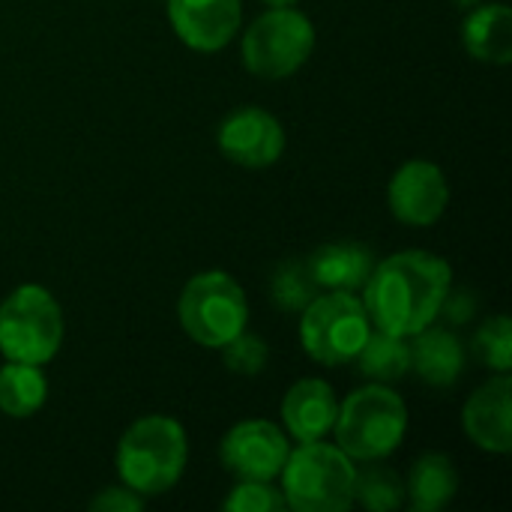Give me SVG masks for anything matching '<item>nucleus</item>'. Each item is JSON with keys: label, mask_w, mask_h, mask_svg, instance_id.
Instances as JSON below:
<instances>
[{"label": "nucleus", "mask_w": 512, "mask_h": 512, "mask_svg": "<svg viewBox=\"0 0 512 512\" xmlns=\"http://www.w3.org/2000/svg\"><path fill=\"white\" fill-rule=\"evenodd\" d=\"M450 288L453 267L441 255L408 249L375 261L363 285V306L375 330L411 339L438 321Z\"/></svg>", "instance_id": "obj_1"}, {"label": "nucleus", "mask_w": 512, "mask_h": 512, "mask_svg": "<svg viewBox=\"0 0 512 512\" xmlns=\"http://www.w3.org/2000/svg\"><path fill=\"white\" fill-rule=\"evenodd\" d=\"M189 462L186 429L165 414L135 420L117 444V474L132 492L150 498L174 489Z\"/></svg>", "instance_id": "obj_2"}, {"label": "nucleus", "mask_w": 512, "mask_h": 512, "mask_svg": "<svg viewBox=\"0 0 512 512\" xmlns=\"http://www.w3.org/2000/svg\"><path fill=\"white\" fill-rule=\"evenodd\" d=\"M408 432V408L390 384H369L339 402L333 435L336 447L354 462H384Z\"/></svg>", "instance_id": "obj_3"}, {"label": "nucleus", "mask_w": 512, "mask_h": 512, "mask_svg": "<svg viewBox=\"0 0 512 512\" xmlns=\"http://www.w3.org/2000/svg\"><path fill=\"white\" fill-rule=\"evenodd\" d=\"M279 477L288 510L345 512L354 507L357 465L336 444H297V450L288 453Z\"/></svg>", "instance_id": "obj_4"}, {"label": "nucleus", "mask_w": 512, "mask_h": 512, "mask_svg": "<svg viewBox=\"0 0 512 512\" xmlns=\"http://www.w3.org/2000/svg\"><path fill=\"white\" fill-rule=\"evenodd\" d=\"M63 345V309L42 285H21L0 303V354L45 366Z\"/></svg>", "instance_id": "obj_5"}, {"label": "nucleus", "mask_w": 512, "mask_h": 512, "mask_svg": "<svg viewBox=\"0 0 512 512\" xmlns=\"http://www.w3.org/2000/svg\"><path fill=\"white\" fill-rule=\"evenodd\" d=\"M177 318L192 342L219 351L246 330L249 303L234 276L225 270H207L186 282L177 300Z\"/></svg>", "instance_id": "obj_6"}, {"label": "nucleus", "mask_w": 512, "mask_h": 512, "mask_svg": "<svg viewBox=\"0 0 512 512\" xmlns=\"http://www.w3.org/2000/svg\"><path fill=\"white\" fill-rule=\"evenodd\" d=\"M315 51V24L294 6H276L258 15L240 42L243 66L261 81L294 75Z\"/></svg>", "instance_id": "obj_7"}, {"label": "nucleus", "mask_w": 512, "mask_h": 512, "mask_svg": "<svg viewBox=\"0 0 512 512\" xmlns=\"http://www.w3.org/2000/svg\"><path fill=\"white\" fill-rule=\"evenodd\" d=\"M372 333L366 306L351 291H321L300 312L303 351L321 366L354 363Z\"/></svg>", "instance_id": "obj_8"}, {"label": "nucleus", "mask_w": 512, "mask_h": 512, "mask_svg": "<svg viewBox=\"0 0 512 512\" xmlns=\"http://www.w3.org/2000/svg\"><path fill=\"white\" fill-rule=\"evenodd\" d=\"M291 453L288 435L270 420L237 423L219 447L222 468L237 480L273 483Z\"/></svg>", "instance_id": "obj_9"}, {"label": "nucleus", "mask_w": 512, "mask_h": 512, "mask_svg": "<svg viewBox=\"0 0 512 512\" xmlns=\"http://www.w3.org/2000/svg\"><path fill=\"white\" fill-rule=\"evenodd\" d=\"M216 144L225 159L243 168H270L285 153V129L270 111L243 105L219 123Z\"/></svg>", "instance_id": "obj_10"}, {"label": "nucleus", "mask_w": 512, "mask_h": 512, "mask_svg": "<svg viewBox=\"0 0 512 512\" xmlns=\"http://www.w3.org/2000/svg\"><path fill=\"white\" fill-rule=\"evenodd\" d=\"M387 204L402 225L429 228L447 213L450 204L447 174L435 162L411 159L390 177Z\"/></svg>", "instance_id": "obj_11"}, {"label": "nucleus", "mask_w": 512, "mask_h": 512, "mask_svg": "<svg viewBox=\"0 0 512 512\" xmlns=\"http://www.w3.org/2000/svg\"><path fill=\"white\" fill-rule=\"evenodd\" d=\"M168 21L180 42L213 54L225 48L243 24L240 0H168Z\"/></svg>", "instance_id": "obj_12"}, {"label": "nucleus", "mask_w": 512, "mask_h": 512, "mask_svg": "<svg viewBox=\"0 0 512 512\" xmlns=\"http://www.w3.org/2000/svg\"><path fill=\"white\" fill-rule=\"evenodd\" d=\"M465 435L474 447L486 453H510L512 450V381L510 372H498L480 390L471 393L462 411Z\"/></svg>", "instance_id": "obj_13"}, {"label": "nucleus", "mask_w": 512, "mask_h": 512, "mask_svg": "<svg viewBox=\"0 0 512 512\" xmlns=\"http://www.w3.org/2000/svg\"><path fill=\"white\" fill-rule=\"evenodd\" d=\"M336 411H339V399L333 387L321 378L297 381L282 399V423L288 438H294L297 444L324 441V435L333 432Z\"/></svg>", "instance_id": "obj_14"}, {"label": "nucleus", "mask_w": 512, "mask_h": 512, "mask_svg": "<svg viewBox=\"0 0 512 512\" xmlns=\"http://www.w3.org/2000/svg\"><path fill=\"white\" fill-rule=\"evenodd\" d=\"M375 267V255L369 246L354 240H339L315 249L306 258V270L318 291H357L366 285L369 273Z\"/></svg>", "instance_id": "obj_15"}, {"label": "nucleus", "mask_w": 512, "mask_h": 512, "mask_svg": "<svg viewBox=\"0 0 512 512\" xmlns=\"http://www.w3.org/2000/svg\"><path fill=\"white\" fill-rule=\"evenodd\" d=\"M411 369L429 387H453L465 372V345L462 339L447 330L429 324L417 336H411Z\"/></svg>", "instance_id": "obj_16"}, {"label": "nucleus", "mask_w": 512, "mask_h": 512, "mask_svg": "<svg viewBox=\"0 0 512 512\" xmlns=\"http://www.w3.org/2000/svg\"><path fill=\"white\" fill-rule=\"evenodd\" d=\"M465 51L492 66H507L512 60V12L507 3H477L462 21Z\"/></svg>", "instance_id": "obj_17"}, {"label": "nucleus", "mask_w": 512, "mask_h": 512, "mask_svg": "<svg viewBox=\"0 0 512 512\" xmlns=\"http://www.w3.org/2000/svg\"><path fill=\"white\" fill-rule=\"evenodd\" d=\"M459 492V471L450 456L444 453H426L414 462L408 483H405V501L414 512L444 510Z\"/></svg>", "instance_id": "obj_18"}, {"label": "nucleus", "mask_w": 512, "mask_h": 512, "mask_svg": "<svg viewBox=\"0 0 512 512\" xmlns=\"http://www.w3.org/2000/svg\"><path fill=\"white\" fill-rule=\"evenodd\" d=\"M48 399V381L42 366L6 360L0 366V411L15 420H27L42 411Z\"/></svg>", "instance_id": "obj_19"}, {"label": "nucleus", "mask_w": 512, "mask_h": 512, "mask_svg": "<svg viewBox=\"0 0 512 512\" xmlns=\"http://www.w3.org/2000/svg\"><path fill=\"white\" fill-rule=\"evenodd\" d=\"M357 366L360 375L375 384H396L411 372V345L402 336L372 327L366 345L357 354Z\"/></svg>", "instance_id": "obj_20"}, {"label": "nucleus", "mask_w": 512, "mask_h": 512, "mask_svg": "<svg viewBox=\"0 0 512 512\" xmlns=\"http://www.w3.org/2000/svg\"><path fill=\"white\" fill-rule=\"evenodd\" d=\"M354 504L369 512L399 510L405 504V483L396 471L366 462V468L357 471L354 480Z\"/></svg>", "instance_id": "obj_21"}, {"label": "nucleus", "mask_w": 512, "mask_h": 512, "mask_svg": "<svg viewBox=\"0 0 512 512\" xmlns=\"http://www.w3.org/2000/svg\"><path fill=\"white\" fill-rule=\"evenodd\" d=\"M270 294H273V303L279 309H285V312H303L321 291L312 282V276L306 270V261H291V264H282L273 273Z\"/></svg>", "instance_id": "obj_22"}, {"label": "nucleus", "mask_w": 512, "mask_h": 512, "mask_svg": "<svg viewBox=\"0 0 512 512\" xmlns=\"http://www.w3.org/2000/svg\"><path fill=\"white\" fill-rule=\"evenodd\" d=\"M474 357L495 369V372H510L512 369V327L507 315L489 318L477 336H474Z\"/></svg>", "instance_id": "obj_23"}, {"label": "nucleus", "mask_w": 512, "mask_h": 512, "mask_svg": "<svg viewBox=\"0 0 512 512\" xmlns=\"http://www.w3.org/2000/svg\"><path fill=\"white\" fill-rule=\"evenodd\" d=\"M219 351H222V363H225V369H228V372H234V375H243V378H255V375H261V372H264V366H267V360H270V348H267V342H264L258 333H249V330L237 333V336H234L228 345H222Z\"/></svg>", "instance_id": "obj_24"}, {"label": "nucleus", "mask_w": 512, "mask_h": 512, "mask_svg": "<svg viewBox=\"0 0 512 512\" xmlns=\"http://www.w3.org/2000/svg\"><path fill=\"white\" fill-rule=\"evenodd\" d=\"M222 510L228 512H282L288 510L282 489H273L270 483L258 480H240L234 492L222 501Z\"/></svg>", "instance_id": "obj_25"}, {"label": "nucleus", "mask_w": 512, "mask_h": 512, "mask_svg": "<svg viewBox=\"0 0 512 512\" xmlns=\"http://www.w3.org/2000/svg\"><path fill=\"white\" fill-rule=\"evenodd\" d=\"M144 507V495L132 492L129 486H108L102 489L93 501H90V510L93 512H138Z\"/></svg>", "instance_id": "obj_26"}, {"label": "nucleus", "mask_w": 512, "mask_h": 512, "mask_svg": "<svg viewBox=\"0 0 512 512\" xmlns=\"http://www.w3.org/2000/svg\"><path fill=\"white\" fill-rule=\"evenodd\" d=\"M441 312H444L453 324H468V321L474 318V312H477V300H474L471 291H456V294H453V288H450V294H447Z\"/></svg>", "instance_id": "obj_27"}, {"label": "nucleus", "mask_w": 512, "mask_h": 512, "mask_svg": "<svg viewBox=\"0 0 512 512\" xmlns=\"http://www.w3.org/2000/svg\"><path fill=\"white\" fill-rule=\"evenodd\" d=\"M477 3H483V0H453V6H459L462 12H468V9H474Z\"/></svg>", "instance_id": "obj_28"}, {"label": "nucleus", "mask_w": 512, "mask_h": 512, "mask_svg": "<svg viewBox=\"0 0 512 512\" xmlns=\"http://www.w3.org/2000/svg\"><path fill=\"white\" fill-rule=\"evenodd\" d=\"M261 3H264L267 9H276V6H294L297 0H261Z\"/></svg>", "instance_id": "obj_29"}]
</instances>
